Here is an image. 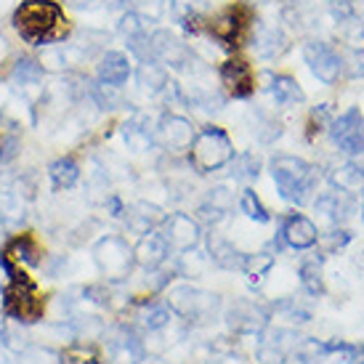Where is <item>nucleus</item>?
Instances as JSON below:
<instances>
[{
    "instance_id": "obj_1",
    "label": "nucleus",
    "mask_w": 364,
    "mask_h": 364,
    "mask_svg": "<svg viewBox=\"0 0 364 364\" xmlns=\"http://www.w3.org/2000/svg\"><path fill=\"white\" fill-rule=\"evenodd\" d=\"M11 27L30 46H51L70 35L59 0H21L11 14Z\"/></svg>"
},
{
    "instance_id": "obj_2",
    "label": "nucleus",
    "mask_w": 364,
    "mask_h": 364,
    "mask_svg": "<svg viewBox=\"0 0 364 364\" xmlns=\"http://www.w3.org/2000/svg\"><path fill=\"white\" fill-rule=\"evenodd\" d=\"M272 178L277 189L282 194V200L295 205L309 203V197L316 189L319 181V168L311 162L301 160V157H290V154H279L272 160Z\"/></svg>"
},
{
    "instance_id": "obj_3",
    "label": "nucleus",
    "mask_w": 364,
    "mask_h": 364,
    "mask_svg": "<svg viewBox=\"0 0 364 364\" xmlns=\"http://www.w3.org/2000/svg\"><path fill=\"white\" fill-rule=\"evenodd\" d=\"M234 160V144L226 136L223 128L208 125L203 131L194 136L192 146H189V162L200 173H213L229 165Z\"/></svg>"
},
{
    "instance_id": "obj_4",
    "label": "nucleus",
    "mask_w": 364,
    "mask_h": 364,
    "mask_svg": "<svg viewBox=\"0 0 364 364\" xmlns=\"http://www.w3.org/2000/svg\"><path fill=\"white\" fill-rule=\"evenodd\" d=\"M3 314L19 324H35L43 319L46 314V301L38 298L35 282H32L27 274L21 272L14 277L11 287L3 293Z\"/></svg>"
},
{
    "instance_id": "obj_5",
    "label": "nucleus",
    "mask_w": 364,
    "mask_h": 364,
    "mask_svg": "<svg viewBox=\"0 0 364 364\" xmlns=\"http://www.w3.org/2000/svg\"><path fill=\"white\" fill-rule=\"evenodd\" d=\"M93 261H96L107 282H122L133 272L136 258H133V247H128V242L122 237L107 234L93 245Z\"/></svg>"
},
{
    "instance_id": "obj_6",
    "label": "nucleus",
    "mask_w": 364,
    "mask_h": 364,
    "mask_svg": "<svg viewBox=\"0 0 364 364\" xmlns=\"http://www.w3.org/2000/svg\"><path fill=\"white\" fill-rule=\"evenodd\" d=\"M168 309L183 319L205 322L221 309V298L215 293H205L200 287H192V284H181V287H173L168 293Z\"/></svg>"
},
{
    "instance_id": "obj_7",
    "label": "nucleus",
    "mask_w": 364,
    "mask_h": 364,
    "mask_svg": "<svg viewBox=\"0 0 364 364\" xmlns=\"http://www.w3.org/2000/svg\"><path fill=\"white\" fill-rule=\"evenodd\" d=\"M247 21H250V11L245 6H229V9L208 16L205 32L221 46H240V41L245 38V30H247Z\"/></svg>"
},
{
    "instance_id": "obj_8",
    "label": "nucleus",
    "mask_w": 364,
    "mask_h": 364,
    "mask_svg": "<svg viewBox=\"0 0 364 364\" xmlns=\"http://www.w3.org/2000/svg\"><path fill=\"white\" fill-rule=\"evenodd\" d=\"M304 59L309 64L311 75L324 85L338 82L341 72H343V61L335 53V48L324 41H306L304 43Z\"/></svg>"
},
{
    "instance_id": "obj_9",
    "label": "nucleus",
    "mask_w": 364,
    "mask_h": 364,
    "mask_svg": "<svg viewBox=\"0 0 364 364\" xmlns=\"http://www.w3.org/2000/svg\"><path fill=\"white\" fill-rule=\"evenodd\" d=\"M330 141L346 154H364V117L351 107L338 120L330 122Z\"/></svg>"
},
{
    "instance_id": "obj_10",
    "label": "nucleus",
    "mask_w": 364,
    "mask_h": 364,
    "mask_svg": "<svg viewBox=\"0 0 364 364\" xmlns=\"http://www.w3.org/2000/svg\"><path fill=\"white\" fill-rule=\"evenodd\" d=\"M149 46H152L154 59L160 61V64H165V67H173V70L183 72L194 61L189 46L178 41L171 30H162V27L152 30L149 32Z\"/></svg>"
},
{
    "instance_id": "obj_11",
    "label": "nucleus",
    "mask_w": 364,
    "mask_h": 364,
    "mask_svg": "<svg viewBox=\"0 0 364 364\" xmlns=\"http://www.w3.org/2000/svg\"><path fill=\"white\" fill-rule=\"evenodd\" d=\"M194 125L183 114H162L160 122H157V131H154V141H160L165 149L171 152H186L194 141Z\"/></svg>"
},
{
    "instance_id": "obj_12",
    "label": "nucleus",
    "mask_w": 364,
    "mask_h": 364,
    "mask_svg": "<svg viewBox=\"0 0 364 364\" xmlns=\"http://www.w3.org/2000/svg\"><path fill=\"white\" fill-rule=\"evenodd\" d=\"M165 240L171 245V250H178V253H186V250H194L200 240H203V229H200V221L186 215V213H173L171 218H165Z\"/></svg>"
},
{
    "instance_id": "obj_13",
    "label": "nucleus",
    "mask_w": 364,
    "mask_h": 364,
    "mask_svg": "<svg viewBox=\"0 0 364 364\" xmlns=\"http://www.w3.org/2000/svg\"><path fill=\"white\" fill-rule=\"evenodd\" d=\"M226 324L232 327L234 333L255 335L269 324V314H266V309H261V306L255 304V301L240 298V301H234L226 309Z\"/></svg>"
},
{
    "instance_id": "obj_14",
    "label": "nucleus",
    "mask_w": 364,
    "mask_h": 364,
    "mask_svg": "<svg viewBox=\"0 0 364 364\" xmlns=\"http://www.w3.org/2000/svg\"><path fill=\"white\" fill-rule=\"evenodd\" d=\"M221 85L232 93L234 99H247L255 91V75L253 67L245 59H226L218 70Z\"/></svg>"
},
{
    "instance_id": "obj_15",
    "label": "nucleus",
    "mask_w": 364,
    "mask_h": 364,
    "mask_svg": "<svg viewBox=\"0 0 364 364\" xmlns=\"http://www.w3.org/2000/svg\"><path fill=\"white\" fill-rule=\"evenodd\" d=\"M104 341H107V359H109V364H139L144 359L141 341L125 327L112 330Z\"/></svg>"
},
{
    "instance_id": "obj_16",
    "label": "nucleus",
    "mask_w": 364,
    "mask_h": 364,
    "mask_svg": "<svg viewBox=\"0 0 364 364\" xmlns=\"http://www.w3.org/2000/svg\"><path fill=\"white\" fill-rule=\"evenodd\" d=\"M168 255H171V245L165 240V234L162 232H149L144 234L139 245L133 247V258L136 263L146 269V272H154V269H160L162 263L168 261Z\"/></svg>"
},
{
    "instance_id": "obj_17",
    "label": "nucleus",
    "mask_w": 364,
    "mask_h": 364,
    "mask_svg": "<svg viewBox=\"0 0 364 364\" xmlns=\"http://www.w3.org/2000/svg\"><path fill=\"white\" fill-rule=\"evenodd\" d=\"M131 75H133V64L122 51H104L99 56V61H96V80L99 82L122 88L125 82L131 80Z\"/></svg>"
},
{
    "instance_id": "obj_18",
    "label": "nucleus",
    "mask_w": 364,
    "mask_h": 364,
    "mask_svg": "<svg viewBox=\"0 0 364 364\" xmlns=\"http://www.w3.org/2000/svg\"><path fill=\"white\" fill-rule=\"evenodd\" d=\"M279 237H282V242L287 245V247H293V250H309V247L316 245L319 232H316L314 221H309L306 215H298V213H295V215H290V218L284 221Z\"/></svg>"
},
{
    "instance_id": "obj_19",
    "label": "nucleus",
    "mask_w": 364,
    "mask_h": 364,
    "mask_svg": "<svg viewBox=\"0 0 364 364\" xmlns=\"http://www.w3.org/2000/svg\"><path fill=\"white\" fill-rule=\"evenodd\" d=\"M3 255H6L11 263H16V266H41L43 263V247H41V242L35 240V234H30V232L11 237Z\"/></svg>"
},
{
    "instance_id": "obj_20",
    "label": "nucleus",
    "mask_w": 364,
    "mask_h": 364,
    "mask_svg": "<svg viewBox=\"0 0 364 364\" xmlns=\"http://www.w3.org/2000/svg\"><path fill=\"white\" fill-rule=\"evenodd\" d=\"M287 35L282 32V27H277V24H258V30H255V38H253V51L261 56V59H277V56H282L287 51Z\"/></svg>"
},
{
    "instance_id": "obj_21",
    "label": "nucleus",
    "mask_w": 364,
    "mask_h": 364,
    "mask_svg": "<svg viewBox=\"0 0 364 364\" xmlns=\"http://www.w3.org/2000/svg\"><path fill=\"white\" fill-rule=\"evenodd\" d=\"M162 221H165V215H162L160 208L152 203H136L133 208L125 210V226H128V232L139 234V237L154 232Z\"/></svg>"
},
{
    "instance_id": "obj_22",
    "label": "nucleus",
    "mask_w": 364,
    "mask_h": 364,
    "mask_svg": "<svg viewBox=\"0 0 364 364\" xmlns=\"http://www.w3.org/2000/svg\"><path fill=\"white\" fill-rule=\"evenodd\" d=\"M208 6L205 0H171V19L178 21L183 30L203 32L208 21Z\"/></svg>"
},
{
    "instance_id": "obj_23",
    "label": "nucleus",
    "mask_w": 364,
    "mask_h": 364,
    "mask_svg": "<svg viewBox=\"0 0 364 364\" xmlns=\"http://www.w3.org/2000/svg\"><path fill=\"white\" fill-rule=\"evenodd\" d=\"M168 82H171V77H168V72H165V67H162L160 61L139 64V70H136V85H139V91L144 96H149V99L162 96V91L168 88Z\"/></svg>"
},
{
    "instance_id": "obj_24",
    "label": "nucleus",
    "mask_w": 364,
    "mask_h": 364,
    "mask_svg": "<svg viewBox=\"0 0 364 364\" xmlns=\"http://www.w3.org/2000/svg\"><path fill=\"white\" fill-rule=\"evenodd\" d=\"M208 255H210V263L221 266V269H229V272L242 269V261H245V255L226 237H221V234H210L208 237Z\"/></svg>"
},
{
    "instance_id": "obj_25",
    "label": "nucleus",
    "mask_w": 364,
    "mask_h": 364,
    "mask_svg": "<svg viewBox=\"0 0 364 364\" xmlns=\"http://www.w3.org/2000/svg\"><path fill=\"white\" fill-rule=\"evenodd\" d=\"M80 176H82L80 165H77V160H72V157H59L48 168V178H51L53 189H59V192H67L72 186H77Z\"/></svg>"
},
{
    "instance_id": "obj_26",
    "label": "nucleus",
    "mask_w": 364,
    "mask_h": 364,
    "mask_svg": "<svg viewBox=\"0 0 364 364\" xmlns=\"http://www.w3.org/2000/svg\"><path fill=\"white\" fill-rule=\"evenodd\" d=\"M316 210L322 213L330 223H341L343 218H348V213H351L348 192H324L322 197L316 200Z\"/></svg>"
},
{
    "instance_id": "obj_27",
    "label": "nucleus",
    "mask_w": 364,
    "mask_h": 364,
    "mask_svg": "<svg viewBox=\"0 0 364 364\" xmlns=\"http://www.w3.org/2000/svg\"><path fill=\"white\" fill-rule=\"evenodd\" d=\"M88 99H91L93 107H99L104 112H112L117 109L122 104V96H120V88H114V85H107V82H99V80H88Z\"/></svg>"
},
{
    "instance_id": "obj_28",
    "label": "nucleus",
    "mask_w": 364,
    "mask_h": 364,
    "mask_svg": "<svg viewBox=\"0 0 364 364\" xmlns=\"http://www.w3.org/2000/svg\"><path fill=\"white\" fill-rule=\"evenodd\" d=\"M269 88H272L274 102L279 104V107H290V104L304 102V91H301V85L290 75H277Z\"/></svg>"
},
{
    "instance_id": "obj_29",
    "label": "nucleus",
    "mask_w": 364,
    "mask_h": 364,
    "mask_svg": "<svg viewBox=\"0 0 364 364\" xmlns=\"http://www.w3.org/2000/svg\"><path fill=\"white\" fill-rule=\"evenodd\" d=\"M117 32H120L125 41H133V38H144L152 32V19H146L139 11H125L117 21Z\"/></svg>"
},
{
    "instance_id": "obj_30",
    "label": "nucleus",
    "mask_w": 364,
    "mask_h": 364,
    "mask_svg": "<svg viewBox=\"0 0 364 364\" xmlns=\"http://www.w3.org/2000/svg\"><path fill=\"white\" fill-rule=\"evenodd\" d=\"M61 364H96L99 362V348L85 341H72L61 348Z\"/></svg>"
},
{
    "instance_id": "obj_31",
    "label": "nucleus",
    "mask_w": 364,
    "mask_h": 364,
    "mask_svg": "<svg viewBox=\"0 0 364 364\" xmlns=\"http://www.w3.org/2000/svg\"><path fill=\"white\" fill-rule=\"evenodd\" d=\"M208 266H210V255L197 253V247H194V250H186V253L181 255L176 272L181 274V277H186V279H200V277L208 272Z\"/></svg>"
},
{
    "instance_id": "obj_32",
    "label": "nucleus",
    "mask_w": 364,
    "mask_h": 364,
    "mask_svg": "<svg viewBox=\"0 0 364 364\" xmlns=\"http://www.w3.org/2000/svg\"><path fill=\"white\" fill-rule=\"evenodd\" d=\"M330 181H333L335 186H341V192H354V189H359L364 183V173L356 162H346L341 168H335L333 176H330Z\"/></svg>"
},
{
    "instance_id": "obj_33",
    "label": "nucleus",
    "mask_w": 364,
    "mask_h": 364,
    "mask_svg": "<svg viewBox=\"0 0 364 364\" xmlns=\"http://www.w3.org/2000/svg\"><path fill=\"white\" fill-rule=\"evenodd\" d=\"M229 165H232V176L237 181H253V178H258V173H261V157L255 152L240 154Z\"/></svg>"
},
{
    "instance_id": "obj_34",
    "label": "nucleus",
    "mask_w": 364,
    "mask_h": 364,
    "mask_svg": "<svg viewBox=\"0 0 364 364\" xmlns=\"http://www.w3.org/2000/svg\"><path fill=\"white\" fill-rule=\"evenodd\" d=\"M272 266H274V255L269 253H255V255H245V261H242V272L247 274V279L250 282H261L266 274L272 272Z\"/></svg>"
},
{
    "instance_id": "obj_35",
    "label": "nucleus",
    "mask_w": 364,
    "mask_h": 364,
    "mask_svg": "<svg viewBox=\"0 0 364 364\" xmlns=\"http://www.w3.org/2000/svg\"><path fill=\"white\" fill-rule=\"evenodd\" d=\"M240 210H242L250 221L269 223V210L263 208V203L258 200V194H255L253 189H245V192L240 194Z\"/></svg>"
},
{
    "instance_id": "obj_36",
    "label": "nucleus",
    "mask_w": 364,
    "mask_h": 364,
    "mask_svg": "<svg viewBox=\"0 0 364 364\" xmlns=\"http://www.w3.org/2000/svg\"><path fill=\"white\" fill-rule=\"evenodd\" d=\"M301 284L309 295H322L324 282H322V266L316 261H306L301 266Z\"/></svg>"
},
{
    "instance_id": "obj_37",
    "label": "nucleus",
    "mask_w": 364,
    "mask_h": 364,
    "mask_svg": "<svg viewBox=\"0 0 364 364\" xmlns=\"http://www.w3.org/2000/svg\"><path fill=\"white\" fill-rule=\"evenodd\" d=\"M253 133L258 136V139H261L263 144H272L274 139H279V133H282V128H279V122L272 120V117H266L263 112H255Z\"/></svg>"
},
{
    "instance_id": "obj_38",
    "label": "nucleus",
    "mask_w": 364,
    "mask_h": 364,
    "mask_svg": "<svg viewBox=\"0 0 364 364\" xmlns=\"http://www.w3.org/2000/svg\"><path fill=\"white\" fill-rule=\"evenodd\" d=\"M168 322H171V309H168V306H149V309L141 314V324L149 333L162 330Z\"/></svg>"
},
{
    "instance_id": "obj_39",
    "label": "nucleus",
    "mask_w": 364,
    "mask_h": 364,
    "mask_svg": "<svg viewBox=\"0 0 364 364\" xmlns=\"http://www.w3.org/2000/svg\"><path fill=\"white\" fill-rule=\"evenodd\" d=\"M330 122H333V107H330V104L314 107L311 114H309V139H314V133L316 131L330 128Z\"/></svg>"
},
{
    "instance_id": "obj_40",
    "label": "nucleus",
    "mask_w": 364,
    "mask_h": 364,
    "mask_svg": "<svg viewBox=\"0 0 364 364\" xmlns=\"http://www.w3.org/2000/svg\"><path fill=\"white\" fill-rule=\"evenodd\" d=\"M21 154V139L16 133H0V165H9Z\"/></svg>"
},
{
    "instance_id": "obj_41",
    "label": "nucleus",
    "mask_w": 364,
    "mask_h": 364,
    "mask_svg": "<svg viewBox=\"0 0 364 364\" xmlns=\"http://www.w3.org/2000/svg\"><path fill=\"white\" fill-rule=\"evenodd\" d=\"M205 203L213 205L215 210L229 213L234 208V192L229 186H213L210 192H208V197H205Z\"/></svg>"
},
{
    "instance_id": "obj_42",
    "label": "nucleus",
    "mask_w": 364,
    "mask_h": 364,
    "mask_svg": "<svg viewBox=\"0 0 364 364\" xmlns=\"http://www.w3.org/2000/svg\"><path fill=\"white\" fill-rule=\"evenodd\" d=\"M341 61H343V72L351 80L364 77V48H351V51L346 53V59Z\"/></svg>"
},
{
    "instance_id": "obj_43",
    "label": "nucleus",
    "mask_w": 364,
    "mask_h": 364,
    "mask_svg": "<svg viewBox=\"0 0 364 364\" xmlns=\"http://www.w3.org/2000/svg\"><path fill=\"white\" fill-rule=\"evenodd\" d=\"M59 356L48 351V348H38V346H30L27 351L19 354V364H56Z\"/></svg>"
},
{
    "instance_id": "obj_44",
    "label": "nucleus",
    "mask_w": 364,
    "mask_h": 364,
    "mask_svg": "<svg viewBox=\"0 0 364 364\" xmlns=\"http://www.w3.org/2000/svg\"><path fill=\"white\" fill-rule=\"evenodd\" d=\"M284 356H287V351H284L279 343H274L272 338L263 341L261 348H258V362H263V364H282Z\"/></svg>"
},
{
    "instance_id": "obj_45",
    "label": "nucleus",
    "mask_w": 364,
    "mask_h": 364,
    "mask_svg": "<svg viewBox=\"0 0 364 364\" xmlns=\"http://www.w3.org/2000/svg\"><path fill=\"white\" fill-rule=\"evenodd\" d=\"M351 242V234L348 232H330V234H324V240H322V247H324V253H338V250H343L346 245Z\"/></svg>"
},
{
    "instance_id": "obj_46",
    "label": "nucleus",
    "mask_w": 364,
    "mask_h": 364,
    "mask_svg": "<svg viewBox=\"0 0 364 364\" xmlns=\"http://www.w3.org/2000/svg\"><path fill=\"white\" fill-rule=\"evenodd\" d=\"M282 311H284V316H287L290 322H298V324L309 322V319H311V311H309V309H301V306L293 304V301H290V304H284Z\"/></svg>"
},
{
    "instance_id": "obj_47",
    "label": "nucleus",
    "mask_w": 364,
    "mask_h": 364,
    "mask_svg": "<svg viewBox=\"0 0 364 364\" xmlns=\"http://www.w3.org/2000/svg\"><path fill=\"white\" fill-rule=\"evenodd\" d=\"M107 9H114V11H133L136 9V0H102Z\"/></svg>"
},
{
    "instance_id": "obj_48",
    "label": "nucleus",
    "mask_w": 364,
    "mask_h": 364,
    "mask_svg": "<svg viewBox=\"0 0 364 364\" xmlns=\"http://www.w3.org/2000/svg\"><path fill=\"white\" fill-rule=\"evenodd\" d=\"M107 210H109V215L120 218L122 213H125V208H122V203H120V197H107Z\"/></svg>"
},
{
    "instance_id": "obj_49",
    "label": "nucleus",
    "mask_w": 364,
    "mask_h": 364,
    "mask_svg": "<svg viewBox=\"0 0 364 364\" xmlns=\"http://www.w3.org/2000/svg\"><path fill=\"white\" fill-rule=\"evenodd\" d=\"M19 3H21V0H0V16H9V14H14Z\"/></svg>"
},
{
    "instance_id": "obj_50",
    "label": "nucleus",
    "mask_w": 364,
    "mask_h": 364,
    "mask_svg": "<svg viewBox=\"0 0 364 364\" xmlns=\"http://www.w3.org/2000/svg\"><path fill=\"white\" fill-rule=\"evenodd\" d=\"M0 364H14L11 362V354L6 351V348H0Z\"/></svg>"
},
{
    "instance_id": "obj_51",
    "label": "nucleus",
    "mask_w": 364,
    "mask_h": 364,
    "mask_svg": "<svg viewBox=\"0 0 364 364\" xmlns=\"http://www.w3.org/2000/svg\"><path fill=\"white\" fill-rule=\"evenodd\" d=\"M3 53H6V41L0 38V59H3Z\"/></svg>"
},
{
    "instance_id": "obj_52",
    "label": "nucleus",
    "mask_w": 364,
    "mask_h": 364,
    "mask_svg": "<svg viewBox=\"0 0 364 364\" xmlns=\"http://www.w3.org/2000/svg\"><path fill=\"white\" fill-rule=\"evenodd\" d=\"M3 226H6V223H3V218H0V237H3Z\"/></svg>"
},
{
    "instance_id": "obj_53",
    "label": "nucleus",
    "mask_w": 364,
    "mask_h": 364,
    "mask_svg": "<svg viewBox=\"0 0 364 364\" xmlns=\"http://www.w3.org/2000/svg\"><path fill=\"white\" fill-rule=\"evenodd\" d=\"M362 221H364V197H362Z\"/></svg>"
},
{
    "instance_id": "obj_54",
    "label": "nucleus",
    "mask_w": 364,
    "mask_h": 364,
    "mask_svg": "<svg viewBox=\"0 0 364 364\" xmlns=\"http://www.w3.org/2000/svg\"><path fill=\"white\" fill-rule=\"evenodd\" d=\"M359 263H362V266H364V258H362V261H359Z\"/></svg>"
},
{
    "instance_id": "obj_55",
    "label": "nucleus",
    "mask_w": 364,
    "mask_h": 364,
    "mask_svg": "<svg viewBox=\"0 0 364 364\" xmlns=\"http://www.w3.org/2000/svg\"><path fill=\"white\" fill-rule=\"evenodd\" d=\"M0 311H3V304H0Z\"/></svg>"
}]
</instances>
